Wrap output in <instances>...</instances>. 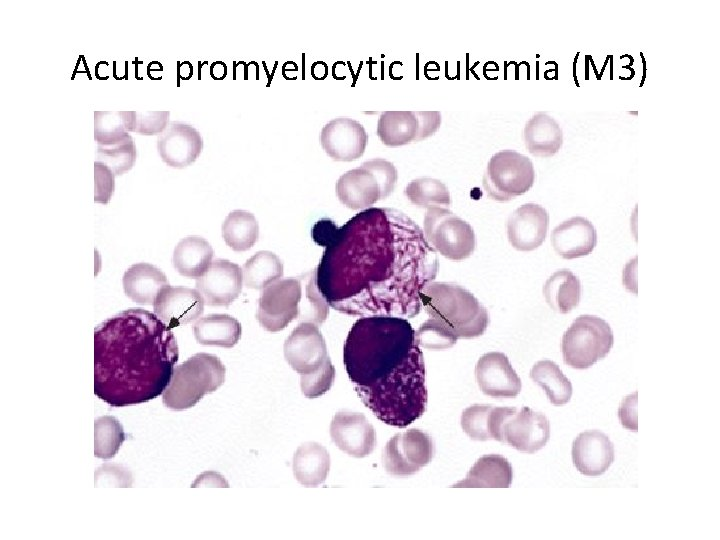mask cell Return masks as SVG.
Listing matches in <instances>:
<instances>
[{"label":"cell","instance_id":"6","mask_svg":"<svg viewBox=\"0 0 720 540\" xmlns=\"http://www.w3.org/2000/svg\"><path fill=\"white\" fill-rule=\"evenodd\" d=\"M226 368L213 354L196 353L174 368L162 393L163 404L172 410L193 407L204 395L216 391L225 381Z\"/></svg>","mask_w":720,"mask_h":540},{"label":"cell","instance_id":"13","mask_svg":"<svg viewBox=\"0 0 720 540\" xmlns=\"http://www.w3.org/2000/svg\"><path fill=\"white\" fill-rule=\"evenodd\" d=\"M283 350L285 360L300 375L316 371L329 358L324 337L312 322H301L294 328Z\"/></svg>","mask_w":720,"mask_h":540},{"label":"cell","instance_id":"23","mask_svg":"<svg viewBox=\"0 0 720 540\" xmlns=\"http://www.w3.org/2000/svg\"><path fill=\"white\" fill-rule=\"evenodd\" d=\"M551 244L555 252L564 259L583 257L594 250L597 232L587 218L571 217L553 229Z\"/></svg>","mask_w":720,"mask_h":540},{"label":"cell","instance_id":"7","mask_svg":"<svg viewBox=\"0 0 720 540\" xmlns=\"http://www.w3.org/2000/svg\"><path fill=\"white\" fill-rule=\"evenodd\" d=\"M613 344L614 335L605 320L593 315H581L563 334V361L574 369H587L603 359Z\"/></svg>","mask_w":720,"mask_h":540},{"label":"cell","instance_id":"43","mask_svg":"<svg viewBox=\"0 0 720 540\" xmlns=\"http://www.w3.org/2000/svg\"><path fill=\"white\" fill-rule=\"evenodd\" d=\"M95 487H132L131 471L119 464L105 463L95 471Z\"/></svg>","mask_w":720,"mask_h":540},{"label":"cell","instance_id":"25","mask_svg":"<svg viewBox=\"0 0 720 540\" xmlns=\"http://www.w3.org/2000/svg\"><path fill=\"white\" fill-rule=\"evenodd\" d=\"M523 139L530 154L547 158L555 155L562 147L563 132L552 116L538 112L526 122Z\"/></svg>","mask_w":720,"mask_h":540},{"label":"cell","instance_id":"31","mask_svg":"<svg viewBox=\"0 0 720 540\" xmlns=\"http://www.w3.org/2000/svg\"><path fill=\"white\" fill-rule=\"evenodd\" d=\"M582 294L580 279L572 271L561 269L553 273L543 286L548 305L558 313H569L578 306Z\"/></svg>","mask_w":720,"mask_h":540},{"label":"cell","instance_id":"21","mask_svg":"<svg viewBox=\"0 0 720 540\" xmlns=\"http://www.w3.org/2000/svg\"><path fill=\"white\" fill-rule=\"evenodd\" d=\"M572 461L576 469L586 476L603 474L614 461V445L599 430L580 433L572 443Z\"/></svg>","mask_w":720,"mask_h":540},{"label":"cell","instance_id":"30","mask_svg":"<svg viewBox=\"0 0 720 540\" xmlns=\"http://www.w3.org/2000/svg\"><path fill=\"white\" fill-rule=\"evenodd\" d=\"M377 135L381 142L390 147H398L418 142L420 133L416 111H384L380 114Z\"/></svg>","mask_w":720,"mask_h":540},{"label":"cell","instance_id":"18","mask_svg":"<svg viewBox=\"0 0 720 540\" xmlns=\"http://www.w3.org/2000/svg\"><path fill=\"white\" fill-rule=\"evenodd\" d=\"M203 149L201 134L193 126L179 122H170L157 137V151L168 166L185 168L200 156Z\"/></svg>","mask_w":720,"mask_h":540},{"label":"cell","instance_id":"46","mask_svg":"<svg viewBox=\"0 0 720 540\" xmlns=\"http://www.w3.org/2000/svg\"><path fill=\"white\" fill-rule=\"evenodd\" d=\"M618 416L623 427L637 431V392L623 399L618 410Z\"/></svg>","mask_w":720,"mask_h":540},{"label":"cell","instance_id":"2","mask_svg":"<svg viewBox=\"0 0 720 540\" xmlns=\"http://www.w3.org/2000/svg\"><path fill=\"white\" fill-rule=\"evenodd\" d=\"M177 340L154 313L124 310L94 330V393L112 407L150 401L168 386Z\"/></svg>","mask_w":720,"mask_h":540},{"label":"cell","instance_id":"19","mask_svg":"<svg viewBox=\"0 0 720 540\" xmlns=\"http://www.w3.org/2000/svg\"><path fill=\"white\" fill-rule=\"evenodd\" d=\"M204 299L197 289L184 286H166L157 295L154 314L168 327L189 324L201 317Z\"/></svg>","mask_w":720,"mask_h":540},{"label":"cell","instance_id":"8","mask_svg":"<svg viewBox=\"0 0 720 540\" xmlns=\"http://www.w3.org/2000/svg\"><path fill=\"white\" fill-rule=\"evenodd\" d=\"M534 181L535 169L530 158L506 149L492 155L482 185L489 198L506 202L526 193Z\"/></svg>","mask_w":720,"mask_h":540},{"label":"cell","instance_id":"35","mask_svg":"<svg viewBox=\"0 0 720 540\" xmlns=\"http://www.w3.org/2000/svg\"><path fill=\"white\" fill-rule=\"evenodd\" d=\"M134 111H95L94 140L100 146L118 144L130 136Z\"/></svg>","mask_w":720,"mask_h":540},{"label":"cell","instance_id":"17","mask_svg":"<svg viewBox=\"0 0 720 540\" xmlns=\"http://www.w3.org/2000/svg\"><path fill=\"white\" fill-rule=\"evenodd\" d=\"M475 377L480 390L494 398L516 397L522 388L519 376L502 352L482 355L475 366Z\"/></svg>","mask_w":720,"mask_h":540},{"label":"cell","instance_id":"48","mask_svg":"<svg viewBox=\"0 0 720 540\" xmlns=\"http://www.w3.org/2000/svg\"><path fill=\"white\" fill-rule=\"evenodd\" d=\"M191 487H229L224 476L215 471H205L201 473L192 483Z\"/></svg>","mask_w":720,"mask_h":540},{"label":"cell","instance_id":"24","mask_svg":"<svg viewBox=\"0 0 720 540\" xmlns=\"http://www.w3.org/2000/svg\"><path fill=\"white\" fill-rule=\"evenodd\" d=\"M122 283L126 296L142 305H153L159 292L169 285L162 270L145 262L130 266L123 275Z\"/></svg>","mask_w":720,"mask_h":540},{"label":"cell","instance_id":"41","mask_svg":"<svg viewBox=\"0 0 720 540\" xmlns=\"http://www.w3.org/2000/svg\"><path fill=\"white\" fill-rule=\"evenodd\" d=\"M335 379V368L328 358L316 371L301 375V391L307 398H317L325 394Z\"/></svg>","mask_w":720,"mask_h":540},{"label":"cell","instance_id":"42","mask_svg":"<svg viewBox=\"0 0 720 540\" xmlns=\"http://www.w3.org/2000/svg\"><path fill=\"white\" fill-rule=\"evenodd\" d=\"M169 111H134L131 132L151 136L161 134L168 126Z\"/></svg>","mask_w":720,"mask_h":540},{"label":"cell","instance_id":"40","mask_svg":"<svg viewBox=\"0 0 720 540\" xmlns=\"http://www.w3.org/2000/svg\"><path fill=\"white\" fill-rule=\"evenodd\" d=\"M458 337L440 321L429 318L415 331V341L420 348L445 350L454 346Z\"/></svg>","mask_w":720,"mask_h":540},{"label":"cell","instance_id":"29","mask_svg":"<svg viewBox=\"0 0 720 540\" xmlns=\"http://www.w3.org/2000/svg\"><path fill=\"white\" fill-rule=\"evenodd\" d=\"M241 324L228 314H209L193 326L196 341L202 345L232 348L241 338Z\"/></svg>","mask_w":720,"mask_h":540},{"label":"cell","instance_id":"4","mask_svg":"<svg viewBox=\"0 0 720 540\" xmlns=\"http://www.w3.org/2000/svg\"><path fill=\"white\" fill-rule=\"evenodd\" d=\"M363 404L385 424L404 428L427 406L425 363L416 344L402 364L378 383L356 391Z\"/></svg>","mask_w":720,"mask_h":540},{"label":"cell","instance_id":"45","mask_svg":"<svg viewBox=\"0 0 720 540\" xmlns=\"http://www.w3.org/2000/svg\"><path fill=\"white\" fill-rule=\"evenodd\" d=\"M115 189V174L104 163L94 162V201L107 204Z\"/></svg>","mask_w":720,"mask_h":540},{"label":"cell","instance_id":"26","mask_svg":"<svg viewBox=\"0 0 720 540\" xmlns=\"http://www.w3.org/2000/svg\"><path fill=\"white\" fill-rule=\"evenodd\" d=\"M513 470L510 462L502 455L487 454L480 457L466 477L455 483V488L493 487L508 488L512 483Z\"/></svg>","mask_w":720,"mask_h":540},{"label":"cell","instance_id":"15","mask_svg":"<svg viewBox=\"0 0 720 540\" xmlns=\"http://www.w3.org/2000/svg\"><path fill=\"white\" fill-rule=\"evenodd\" d=\"M334 444L349 456L363 458L376 446V433L364 414L349 411L337 412L330 424Z\"/></svg>","mask_w":720,"mask_h":540},{"label":"cell","instance_id":"28","mask_svg":"<svg viewBox=\"0 0 720 540\" xmlns=\"http://www.w3.org/2000/svg\"><path fill=\"white\" fill-rule=\"evenodd\" d=\"M293 474L305 487H317L322 484L330 470V455L327 449L317 442L300 445L293 456Z\"/></svg>","mask_w":720,"mask_h":540},{"label":"cell","instance_id":"32","mask_svg":"<svg viewBox=\"0 0 720 540\" xmlns=\"http://www.w3.org/2000/svg\"><path fill=\"white\" fill-rule=\"evenodd\" d=\"M222 238L227 246L236 252L252 248L259 238V224L254 216L246 210L231 211L221 226Z\"/></svg>","mask_w":720,"mask_h":540},{"label":"cell","instance_id":"5","mask_svg":"<svg viewBox=\"0 0 720 540\" xmlns=\"http://www.w3.org/2000/svg\"><path fill=\"white\" fill-rule=\"evenodd\" d=\"M425 312L458 338H475L487 329L488 310L464 287L451 282H430L422 291Z\"/></svg>","mask_w":720,"mask_h":540},{"label":"cell","instance_id":"22","mask_svg":"<svg viewBox=\"0 0 720 540\" xmlns=\"http://www.w3.org/2000/svg\"><path fill=\"white\" fill-rule=\"evenodd\" d=\"M335 189L339 201L352 210H364L383 200L376 176L362 164L342 174Z\"/></svg>","mask_w":720,"mask_h":540},{"label":"cell","instance_id":"39","mask_svg":"<svg viewBox=\"0 0 720 540\" xmlns=\"http://www.w3.org/2000/svg\"><path fill=\"white\" fill-rule=\"evenodd\" d=\"M493 407L488 404H474L463 410L460 419L461 427L472 440H492L491 418Z\"/></svg>","mask_w":720,"mask_h":540},{"label":"cell","instance_id":"27","mask_svg":"<svg viewBox=\"0 0 720 540\" xmlns=\"http://www.w3.org/2000/svg\"><path fill=\"white\" fill-rule=\"evenodd\" d=\"M214 250L201 236H187L175 246L172 263L176 271L187 278H199L213 261Z\"/></svg>","mask_w":720,"mask_h":540},{"label":"cell","instance_id":"44","mask_svg":"<svg viewBox=\"0 0 720 540\" xmlns=\"http://www.w3.org/2000/svg\"><path fill=\"white\" fill-rule=\"evenodd\" d=\"M376 176L382 190L383 199L394 191L398 180V172L394 164L383 158H374L362 163Z\"/></svg>","mask_w":720,"mask_h":540},{"label":"cell","instance_id":"20","mask_svg":"<svg viewBox=\"0 0 720 540\" xmlns=\"http://www.w3.org/2000/svg\"><path fill=\"white\" fill-rule=\"evenodd\" d=\"M549 227V214L536 203H526L515 209L506 224L507 238L519 251H533L544 242Z\"/></svg>","mask_w":720,"mask_h":540},{"label":"cell","instance_id":"3","mask_svg":"<svg viewBox=\"0 0 720 540\" xmlns=\"http://www.w3.org/2000/svg\"><path fill=\"white\" fill-rule=\"evenodd\" d=\"M407 319L361 317L350 329L343 362L355 391L370 387L394 372L416 345Z\"/></svg>","mask_w":720,"mask_h":540},{"label":"cell","instance_id":"33","mask_svg":"<svg viewBox=\"0 0 720 540\" xmlns=\"http://www.w3.org/2000/svg\"><path fill=\"white\" fill-rule=\"evenodd\" d=\"M284 273L281 259L273 252L262 250L251 256L242 267L243 283L250 289H264L280 280Z\"/></svg>","mask_w":720,"mask_h":540},{"label":"cell","instance_id":"38","mask_svg":"<svg viewBox=\"0 0 720 540\" xmlns=\"http://www.w3.org/2000/svg\"><path fill=\"white\" fill-rule=\"evenodd\" d=\"M137 157L134 139L128 136L122 142L112 146H100L97 148V161L107 165L115 176L123 175L129 171Z\"/></svg>","mask_w":720,"mask_h":540},{"label":"cell","instance_id":"16","mask_svg":"<svg viewBox=\"0 0 720 540\" xmlns=\"http://www.w3.org/2000/svg\"><path fill=\"white\" fill-rule=\"evenodd\" d=\"M242 268L226 259H215L196 280V289L209 306H228L241 293Z\"/></svg>","mask_w":720,"mask_h":540},{"label":"cell","instance_id":"12","mask_svg":"<svg viewBox=\"0 0 720 540\" xmlns=\"http://www.w3.org/2000/svg\"><path fill=\"white\" fill-rule=\"evenodd\" d=\"M550 438L547 417L529 407H516L506 417L502 428V442L516 450L533 454L542 449Z\"/></svg>","mask_w":720,"mask_h":540},{"label":"cell","instance_id":"10","mask_svg":"<svg viewBox=\"0 0 720 540\" xmlns=\"http://www.w3.org/2000/svg\"><path fill=\"white\" fill-rule=\"evenodd\" d=\"M302 278L280 279L262 290L258 300L257 320L267 331L283 330L301 315Z\"/></svg>","mask_w":720,"mask_h":540},{"label":"cell","instance_id":"47","mask_svg":"<svg viewBox=\"0 0 720 540\" xmlns=\"http://www.w3.org/2000/svg\"><path fill=\"white\" fill-rule=\"evenodd\" d=\"M420 133L418 141L428 138L433 135L441 124V114L439 111H416Z\"/></svg>","mask_w":720,"mask_h":540},{"label":"cell","instance_id":"34","mask_svg":"<svg viewBox=\"0 0 720 540\" xmlns=\"http://www.w3.org/2000/svg\"><path fill=\"white\" fill-rule=\"evenodd\" d=\"M530 377L545 391L553 405L561 406L570 401L572 384L555 362L547 359L536 362Z\"/></svg>","mask_w":720,"mask_h":540},{"label":"cell","instance_id":"14","mask_svg":"<svg viewBox=\"0 0 720 540\" xmlns=\"http://www.w3.org/2000/svg\"><path fill=\"white\" fill-rule=\"evenodd\" d=\"M320 143L325 153L333 160L350 162L364 154L368 134L357 120L338 117L323 126Z\"/></svg>","mask_w":720,"mask_h":540},{"label":"cell","instance_id":"36","mask_svg":"<svg viewBox=\"0 0 720 540\" xmlns=\"http://www.w3.org/2000/svg\"><path fill=\"white\" fill-rule=\"evenodd\" d=\"M406 198L414 205L422 208L446 207L451 204V196L447 186L440 180L421 177L410 181L405 189Z\"/></svg>","mask_w":720,"mask_h":540},{"label":"cell","instance_id":"11","mask_svg":"<svg viewBox=\"0 0 720 540\" xmlns=\"http://www.w3.org/2000/svg\"><path fill=\"white\" fill-rule=\"evenodd\" d=\"M434 456L431 437L419 430L409 429L394 435L386 444L382 461L393 476H409L426 466Z\"/></svg>","mask_w":720,"mask_h":540},{"label":"cell","instance_id":"1","mask_svg":"<svg viewBox=\"0 0 720 540\" xmlns=\"http://www.w3.org/2000/svg\"><path fill=\"white\" fill-rule=\"evenodd\" d=\"M438 270L423 229L397 209L370 207L334 227L316 278L340 313L409 319L420 312L422 291Z\"/></svg>","mask_w":720,"mask_h":540},{"label":"cell","instance_id":"37","mask_svg":"<svg viewBox=\"0 0 720 540\" xmlns=\"http://www.w3.org/2000/svg\"><path fill=\"white\" fill-rule=\"evenodd\" d=\"M125 440L122 424L113 416L105 415L94 422V456L111 459L119 451Z\"/></svg>","mask_w":720,"mask_h":540},{"label":"cell","instance_id":"9","mask_svg":"<svg viewBox=\"0 0 720 540\" xmlns=\"http://www.w3.org/2000/svg\"><path fill=\"white\" fill-rule=\"evenodd\" d=\"M429 245L447 259L461 261L470 257L476 247L472 226L446 207L428 208L423 222Z\"/></svg>","mask_w":720,"mask_h":540}]
</instances>
